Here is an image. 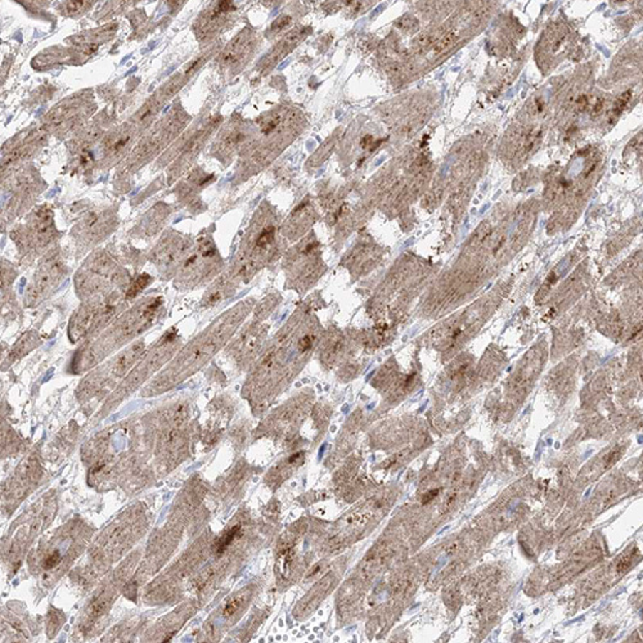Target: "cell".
<instances>
[{
	"label": "cell",
	"mask_w": 643,
	"mask_h": 643,
	"mask_svg": "<svg viewBox=\"0 0 643 643\" xmlns=\"http://www.w3.org/2000/svg\"><path fill=\"white\" fill-rule=\"evenodd\" d=\"M162 304V298H153L143 300L140 305L135 306L127 314H124L116 323H113L105 335L100 336L95 344L88 347L87 352H80V357L89 359L88 365H93L97 359L103 354H108V349H113V346L122 345L127 340L133 338L142 331H145L150 325H152L153 319L159 312L160 306Z\"/></svg>",
	"instance_id": "obj_1"
},
{
	"label": "cell",
	"mask_w": 643,
	"mask_h": 643,
	"mask_svg": "<svg viewBox=\"0 0 643 643\" xmlns=\"http://www.w3.org/2000/svg\"><path fill=\"white\" fill-rule=\"evenodd\" d=\"M298 126V116L287 108H278L259 120V138L253 140L246 150L245 157L251 164L261 166L266 164L292 140V130Z\"/></svg>",
	"instance_id": "obj_2"
},
{
	"label": "cell",
	"mask_w": 643,
	"mask_h": 643,
	"mask_svg": "<svg viewBox=\"0 0 643 643\" xmlns=\"http://www.w3.org/2000/svg\"><path fill=\"white\" fill-rule=\"evenodd\" d=\"M129 277L105 252L94 253L87 266L80 269L76 277V288L80 296L93 298H103L116 291L113 288L124 287Z\"/></svg>",
	"instance_id": "obj_3"
},
{
	"label": "cell",
	"mask_w": 643,
	"mask_h": 643,
	"mask_svg": "<svg viewBox=\"0 0 643 643\" xmlns=\"http://www.w3.org/2000/svg\"><path fill=\"white\" fill-rule=\"evenodd\" d=\"M189 119L191 117L182 108H175L169 116L161 120L148 135L140 140V145L135 147L133 153L129 156L130 159L127 160L124 166L126 170L140 169L143 162L151 159L160 150L165 148L174 138H177V135H179Z\"/></svg>",
	"instance_id": "obj_4"
},
{
	"label": "cell",
	"mask_w": 643,
	"mask_h": 643,
	"mask_svg": "<svg viewBox=\"0 0 643 643\" xmlns=\"http://www.w3.org/2000/svg\"><path fill=\"white\" fill-rule=\"evenodd\" d=\"M121 306L122 300L120 298V291L113 292L103 298L89 300L76 314H73L68 325V338L75 343L87 335L100 331L108 320L113 319Z\"/></svg>",
	"instance_id": "obj_5"
},
{
	"label": "cell",
	"mask_w": 643,
	"mask_h": 643,
	"mask_svg": "<svg viewBox=\"0 0 643 643\" xmlns=\"http://www.w3.org/2000/svg\"><path fill=\"white\" fill-rule=\"evenodd\" d=\"M53 211L47 206H41L33 212L25 226L14 233V241L21 251L39 252L54 239Z\"/></svg>",
	"instance_id": "obj_6"
},
{
	"label": "cell",
	"mask_w": 643,
	"mask_h": 643,
	"mask_svg": "<svg viewBox=\"0 0 643 643\" xmlns=\"http://www.w3.org/2000/svg\"><path fill=\"white\" fill-rule=\"evenodd\" d=\"M94 105L88 95H73L61 102L58 106L48 113L46 129L53 133L63 134L87 119L93 113Z\"/></svg>",
	"instance_id": "obj_7"
},
{
	"label": "cell",
	"mask_w": 643,
	"mask_h": 643,
	"mask_svg": "<svg viewBox=\"0 0 643 643\" xmlns=\"http://www.w3.org/2000/svg\"><path fill=\"white\" fill-rule=\"evenodd\" d=\"M66 272L62 260L57 255L49 256L35 274L31 287L27 291V304L35 306L40 304L57 288L61 278Z\"/></svg>",
	"instance_id": "obj_8"
},
{
	"label": "cell",
	"mask_w": 643,
	"mask_h": 643,
	"mask_svg": "<svg viewBox=\"0 0 643 643\" xmlns=\"http://www.w3.org/2000/svg\"><path fill=\"white\" fill-rule=\"evenodd\" d=\"M255 47H256V35L251 28H245L220 54L218 58L220 68L231 75L237 73L245 66L247 61L251 58Z\"/></svg>",
	"instance_id": "obj_9"
},
{
	"label": "cell",
	"mask_w": 643,
	"mask_h": 643,
	"mask_svg": "<svg viewBox=\"0 0 643 643\" xmlns=\"http://www.w3.org/2000/svg\"><path fill=\"white\" fill-rule=\"evenodd\" d=\"M115 224L116 218L113 212L107 210L90 211L73 228V233L83 244L90 245L107 237L113 232Z\"/></svg>",
	"instance_id": "obj_10"
},
{
	"label": "cell",
	"mask_w": 643,
	"mask_h": 643,
	"mask_svg": "<svg viewBox=\"0 0 643 643\" xmlns=\"http://www.w3.org/2000/svg\"><path fill=\"white\" fill-rule=\"evenodd\" d=\"M188 249L189 244L187 239H180L179 236L175 234L166 236L153 250V263L162 272H167L174 266H179L180 263L183 264L187 255L189 253Z\"/></svg>",
	"instance_id": "obj_11"
},
{
	"label": "cell",
	"mask_w": 643,
	"mask_h": 643,
	"mask_svg": "<svg viewBox=\"0 0 643 643\" xmlns=\"http://www.w3.org/2000/svg\"><path fill=\"white\" fill-rule=\"evenodd\" d=\"M236 6L233 1H216L206 12L201 14L196 22V35L201 40L210 39L214 35L219 33L226 26L229 17L236 12Z\"/></svg>",
	"instance_id": "obj_12"
},
{
	"label": "cell",
	"mask_w": 643,
	"mask_h": 643,
	"mask_svg": "<svg viewBox=\"0 0 643 643\" xmlns=\"http://www.w3.org/2000/svg\"><path fill=\"white\" fill-rule=\"evenodd\" d=\"M47 132V129H38L35 132H31L27 137H21L16 140L14 146L9 147L3 160H1V173L8 170L12 165H16L17 162H20L21 160L25 159L27 156H30L33 152L35 148L39 147L40 143L44 140V134Z\"/></svg>",
	"instance_id": "obj_13"
},
{
	"label": "cell",
	"mask_w": 643,
	"mask_h": 643,
	"mask_svg": "<svg viewBox=\"0 0 643 643\" xmlns=\"http://www.w3.org/2000/svg\"><path fill=\"white\" fill-rule=\"evenodd\" d=\"M140 133L135 127H134L130 121L126 122L124 125L113 130V133L108 134L102 146V159H113L117 157L120 155L125 152L126 148L132 145L134 137Z\"/></svg>",
	"instance_id": "obj_14"
},
{
	"label": "cell",
	"mask_w": 643,
	"mask_h": 643,
	"mask_svg": "<svg viewBox=\"0 0 643 643\" xmlns=\"http://www.w3.org/2000/svg\"><path fill=\"white\" fill-rule=\"evenodd\" d=\"M220 120L221 117L219 116V117L212 120L211 122H207L206 125L202 126L199 130L187 140L186 143L179 150V162H177V165L174 166V172H178L179 174L186 167L187 164H189V161L194 159V156L201 150V147L204 146L209 135L215 130L216 126L219 125Z\"/></svg>",
	"instance_id": "obj_15"
},
{
	"label": "cell",
	"mask_w": 643,
	"mask_h": 643,
	"mask_svg": "<svg viewBox=\"0 0 643 643\" xmlns=\"http://www.w3.org/2000/svg\"><path fill=\"white\" fill-rule=\"evenodd\" d=\"M36 182L38 178L33 177V170H25L14 177L8 188L14 209L25 207L27 202H30V199L38 193L39 188L36 186Z\"/></svg>",
	"instance_id": "obj_16"
},
{
	"label": "cell",
	"mask_w": 643,
	"mask_h": 643,
	"mask_svg": "<svg viewBox=\"0 0 643 643\" xmlns=\"http://www.w3.org/2000/svg\"><path fill=\"white\" fill-rule=\"evenodd\" d=\"M249 127L242 125L239 122H236L234 125L228 126L223 133L220 134L219 140L216 142V145L214 146L215 153L218 156V159L221 157H232L233 153L239 151V147L245 143L247 137H249Z\"/></svg>",
	"instance_id": "obj_17"
},
{
	"label": "cell",
	"mask_w": 643,
	"mask_h": 643,
	"mask_svg": "<svg viewBox=\"0 0 643 643\" xmlns=\"http://www.w3.org/2000/svg\"><path fill=\"white\" fill-rule=\"evenodd\" d=\"M308 31H309V28H298V30H293L288 35H286L285 38L281 40L269 53L266 54L261 62H259V70L261 71L272 70L279 61L283 60L288 52H291L292 49L305 38Z\"/></svg>",
	"instance_id": "obj_18"
},
{
	"label": "cell",
	"mask_w": 643,
	"mask_h": 643,
	"mask_svg": "<svg viewBox=\"0 0 643 643\" xmlns=\"http://www.w3.org/2000/svg\"><path fill=\"white\" fill-rule=\"evenodd\" d=\"M117 30V25H110L107 27H100L98 30H94L90 33H83L76 38H71L75 41L76 47L84 54H92L97 48L102 46V43L108 41L113 36L115 31Z\"/></svg>",
	"instance_id": "obj_19"
},
{
	"label": "cell",
	"mask_w": 643,
	"mask_h": 643,
	"mask_svg": "<svg viewBox=\"0 0 643 643\" xmlns=\"http://www.w3.org/2000/svg\"><path fill=\"white\" fill-rule=\"evenodd\" d=\"M312 209L306 204L298 206L295 211L292 212L288 219V224L286 226L285 232L290 239L298 237L300 232L306 231L308 226L310 224Z\"/></svg>",
	"instance_id": "obj_20"
},
{
	"label": "cell",
	"mask_w": 643,
	"mask_h": 643,
	"mask_svg": "<svg viewBox=\"0 0 643 643\" xmlns=\"http://www.w3.org/2000/svg\"><path fill=\"white\" fill-rule=\"evenodd\" d=\"M166 209L167 207L164 205L155 206L152 210L147 214L140 226V231L143 233V236H152L159 231L160 226L164 224L166 212H169Z\"/></svg>",
	"instance_id": "obj_21"
},
{
	"label": "cell",
	"mask_w": 643,
	"mask_h": 643,
	"mask_svg": "<svg viewBox=\"0 0 643 643\" xmlns=\"http://www.w3.org/2000/svg\"><path fill=\"white\" fill-rule=\"evenodd\" d=\"M93 3L94 1H85V0L63 1L60 6V11L62 14H66V16H79V14H85L87 11H89L93 6Z\"/></svg>",
	"instance_id": "obj_22"
},
{
	"label": "cell",
	"mask_w": 643,
	"mask_h": 643,
	"mask_svg": "<svg viewBox=\"0 0 643 643\" xmlns=\"http://www.w3.org/2000/svg\"><path fill=\"white\" fill-rule=\"evenodd\" d=\"M40 344L39 336L35 332H28L25 336L21 338L20 341L17 343V345L14 346V350H12V355H22L27 354L35 346Z\"/></svg>",
	"instance_id": "obj_23"
},
{
	"label": "cell",
	"mask_w": 643,
	"mask_h": 643,
	"mask_svg": "<svg viewBox=\"0 0 643 643\" xmlns=\"http://www.w3.org/2000/svg\"><path fill=\"white\" fill-rule=\"evenodd\" d=\"M457 40L458 35L454 33V31L443 33V35L434 43V46H432V52L435 54L444 53L446 51H449L451 47H454V44L457 43Z\"/></svg>",
	"instance_id": "obj_24"
},
{
	"label": "cell",
	"mask_w": 643,
	"mask_h": 643,
	"mask_svg": "<svg viewBox=\"0 0 643 643\" xmlns=\"http://www.w3.org/2000/svg\"><path fill=\"white\" fill-rule=\"evenodd\" d=\"M151 277L147 273H142L129 286V288L125 292V300H132L135 298L138 293L143 291L147 286L150 285Z\"/></svg>",
	"instance_id": "obj_25"
},
{
	"label": "cell",
	"mask_w": 643,
	"mask_h": 643,
	"mask_svg": "<svg viewBox=\"0 0 643 643\" xmlns=\"http://www.w3.org/2000/svg\"><path fill=\"white\" fill-rule=\"evenodd\" d=\"M239 531H241V525H236V526H233L231 530L226 531L223 537L219 538V540L216 543V552L219 555H221L229 547V544L232 543L234 538L239 535Z\"/></svg>",
	"instance_id": "obj_26"
},
{
	"label": "cell",
	"mask_w": 643,
	"mask_h": 643,
	"mask_svg": "<svg viewBox=\"0 0 643 643\" xmlns=\"http://www.w3.org/2000/svg\"><path fill=\"white\" fill-rule=\"evenodd\" d=\"M395 26L404 33H416L418 30V20L412 14H405L395 22Z\"/></svg>",
	"instance_id": "obj_27"
},
{
	"label": "cell",
	"mask_w": 643,
	"mask_h": 643,
	"mask_svg": "<svg viewBox=\"0 0 643 643\" xmlns=\"http://www.w3.org/2000/svg\"><path fill=\"white\" fill-rule=\"evenodd\" d=\"M630 98H632V92H625V93L622 94L620 97H619V100L615 102V105L612 107V111H611V116L612 117H615L617 119L622 113L624 111V108L628 106V103H629Z\"/></svg>",
	"instance_id": "obj_28"
},
{
	"label": "cell",
	"mask_w": 643,
	"mask_h": 643,
	"mask_svg": "<svg viewBox=\"0 0 643 643\" xmlns=\"http://www.w3.org/2000/svg\"><path fill=\"white\" fill-rule=\"evenodd\" d=\"M292 22V19L290 16H282V17H279L278 20L274 21L273 22L272 26L271 28L268 30V35H277V33H281V31H283L286 27L290 26V23Z\"/></svg>",
	"instance_id": "obj_29"
},
{
	"label": "cell",
	"mask_w": 643,
	"mask_h": 643,
	"mask_svg": "<svg viewBox=\"0 0 643 643\" xmlns=\"http://www.w3.org/2000/svg\"><path fill=\"white\" fill-rule=\"evenodd\" d=\"M245 601L246 597L239 596H239L232 598L231 601H228V604L226 605L224 611H223L224 617H231L234 612H237V611L239 610V607H241V605L244 604Z\"/></svg>",
	"instance_id": "obj_30"
},
{
	"label": "cell",
	"mask_w": 643,
	"mask_h": 643,
	"mask_svg": "<svg viewBox=\"0 0 643 643\" xmlns=\"http://www.w3.org/2000/svg\"><path fill=\"white\" fill-rule=\"evenodd\" d=\"M335 146V138H331V140H327L323 147L318 150L315 155L313 156V160H315L317 162H320V160L323 161V160L327 159L328 157V155L331 152L332 148Z\"/></svg>",
	"instance_id": "obj_31"
},
{
	"label": "cell",
	"mask_w": 643,
	"mask_h": 643,
	"mask_svg": "<svg viewBox=\"0 0 643 643\" xmlns=\"http://www.w3.org/2000/svg\"><path fill=\"white\" fill-rule=\"evenodd\" d=\"M544 108H545L544 100L542 98H537L528 106V113H530L531 116H537L539 113H543Z\"/></svg>",
	"instance_id": "obj_32"
},
{
	"label": "cell",
	"mask_w": 643,
	"mask_h": 643,
	"mask_svg": "<svg viewBox=\"0 0 643 643\" xmlns=\"http://www.w3.org/2000/svg\"><path fill=\"white\" fill-rule=\"evenodd\" d=\"M588 107H590L588 95H585V94L579 95L577 98V102H575V108H577V113H583Z\"/></svg>",
	"instance_id": "obj_33"
},
{
	"label": "cell",
	"mask_w": 643,
	"mask_h": 643,
	"mask_svg": "<svg viewBox=\"0 0 643 643\" xmlns=\"http://www.w3.org/2000/svg\"><path fill=\"white\" fill-rule=\"evenodd\" d=\"M61 561V555L58 552H54L52 555H49V556L46 558V563H44V568L47 569V570H51V569H53L56 565L58 564Z\"/></svg>",
	"instance_id": "obj_34"
},
{
	"label": "cell",
	"mask_w": 643,
	"mask_h": 643,
	"mask_svg": "<svg viewBox=\"0 0 643 643\" xmlns=\"http://www.w3.org/2000/svg\"><path fill=\"white\" fill-rule=\"evenodd\" d=\"M312 336H310V335H305L304 338L300 340V343H298V349H300V352H308V350L312 349Z\"/></svg>",
	"instance_id": "obj_35"
},
{
	"label": "cell",
	"mask_w": 643,
	"mask_h": 643,
	"mask_svg": "<svg viewBox=\"0 0 643 643\" xmlns=\"http://www.w3.org/2000/svg\"><path fill=\"white\" fill-rule=\"evenodd\" d=\"M602 108H604V100H597L595 106H593V110H592V115L597 116L598 113H601Z\"/></svg>",
	"instance_id": "obj_36"
},
{
	"label": "cell",
	"mask_w": 643,
	"mask_h": 643,
	"mask_svg": "<svg viewBox=\"0 0 643 643\" xmlns=\"http://www.w3.org/2000/svg\"><path fill=\"white\" fill-rule=\"evenodd\" d=\"M438 493H439L438 489H436V491H429V493H426V494H424V501H422V503H424V504L429 503V502H430V501H432V499H434V498H435V497H436V496H438Z\"/></svg>",
	"instance_id": "obj_37"
},
{
	"label": "cell",
	"mask_w": 643,
	"mask_h": 643,
	"mask_svg": "<svg viewBox=\"0 0 643 643\" xmlns=\"http://www.w3.org/2000/svg\"><path fill=\"white\" fill-rule=\"evenodd\" d=\"M373 142H375L373 137H371V135H365V138L362 140V147H363V148L373 147Z\"/></svg>",
	"instance_id": "obj_38"
}]
</instances>
